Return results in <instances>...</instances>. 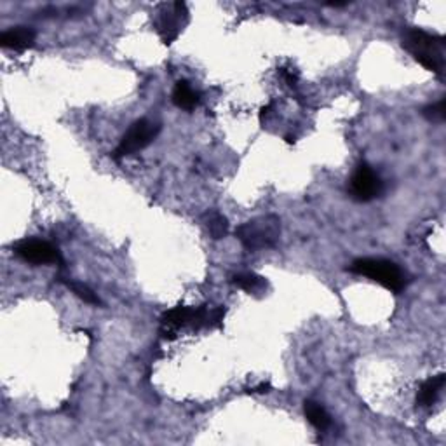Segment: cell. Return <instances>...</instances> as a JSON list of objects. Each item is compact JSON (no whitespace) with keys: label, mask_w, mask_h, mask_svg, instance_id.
I'll return each mask as SVG.
<instances>
[{"label":"cell","mask_w":446,"mask_h":446,"mask_svg":"<svg viewBox=\"0 0 446 446\" xmlns=\"http://www.w3.org/2000/svg\"><path fill=\"white\" fill-rule=\"evenodd\" d=\"M403 46L415 56L418 63L429 72L443 75L445 70V37L430 35L423 30L411 28L404 35Z\"/></svg>","instance_id":"6da1fadb"},{"label":"cell","mask_w":446,"mask_h":446,"mask_svg":"<svg viewBox=\"0 0 446 446\" xmlns=\"http://www.w3.org/2000/svg\"><path fill=\"white\" fill-rule=\"evenodd\" d=\"M235 235L248 251L274 248L281 237V220L274 215L250 220V222L239 225Z\"/></svg>","instance_id":"7a4b0ae2"},{"label":"cell","mask_w":446,"mask_h":446,"mask_svg":"<svg viewBox=\"0 0 446 446\" xmlns=\"http://www.w3.org/2000/svg\"><path fill=\"white\" fill-rule=\"evenodd\" d=\"M351 272L365 276L375 283L382 284L392 293H401L406 286V277L394 262L384 258H359L351 265Z\"/></svg>","instance_id":"3957f363"},{"label":"cell","mask_w":446,"mask_h":446,"mask_svg":"<svg viewBox=\"0 0 446 446\" xmlns=\"http://www.w3.org/2000/svg\"><path fill=\"white\" fill-rule=\"evenodd\" d=\"M159 131V124H153V122L147 121V119H140V121H136L129 129H127V133L122 136L121 143H119L117 148L114 150L112 157H114L115 160H119L122 159V157L134 155V153H138L140 150L148 147V145L155 140Z\"/></svg>","instance_id":"277c9868"},{"label":"cell","mask_w":446,"mask_h":446,"mask_svg":"<svg viewBox=\"0 0 446 446\" xmlns=\"http://www.w3.org/2000/svg\"><path fill=\"white\" fill-rule=\"evenodd\" d=\"M189 21V11L183 2H176L171 7H166L157 18V32L164 44H173L182 33L183 26Z\"/></svg>","instance_id":"5b68a950"},{"label":"cell","mask_w":446,"mask_h":446,"mask_svg":"<svg viewBox=\"0 0 446 446\" xmlns=\"http://www.w3.org/2000/svg\"><path fill=\"white\" fill-rule=\"evenodd\" d=\"M14 253L25 262L33 265H47V264H61L59 251L54 246L40 239H25L13 246Z\"/></svg>","instance_id":"8992f818"},{"label":"cell","mask_w":446,"mask_h":446,"mask_svg":"<svg viewBox=\"0 0 446 446\" xmlns=\"http://www.w3.org/2000/svg\"><path fill=\"white\" fill-rule=\"evenodd\" d=\"M380 192H382L380 176L375 173L373 168L368 166L366 163L359 164L351 178L352 197L359 202H368L377 196H380Z\"/></svg>","instance_id":"52a82bcc"},{"label":"cell","mask_w":446,"mask_h":446,"mask_svg":"<svg viewBox=\"0 0 446 446\" xmlns=\"http://www.w3.org/2000/svg\"><path fill=\"white\" fill-rule=\"evenodd\" d=\"M194 317H196V307L178 305L175 309L168 310L163 317H160V335L166 340H173L178 335V331L185 326L194 324Z\"/></svg>","instance_id":"ba28073f"},{"label":"cell","mask_w":446,"mask_h":446,"mask_svg":"<svg viewBox=\"0 0 446 446\" xmlns=\"http://www.w3.org/2000/svg\"><path fill=\"white\" fill-rule=\"evenodd\" d=\"M35 42V32L30 26H13L0 35V46L11 51H25Z\"/></svg>","instance_id":"9c48e42d"},{"label":"cell","mask_w":446,"mask_h":446,"mask_svg":"<svg viewBox=\"0 0 446 446\" xmlns=\"http://www.w3.org/2000/svg\"><path fill=\"white\" fill-rule=\"evenodd\" d=\"M445 382H446L445 373H440V375H436V377H433V378H429V380L423 382L421 391H418L417 403L423 408L433 406V404L438 401V397H440L441 391H443Z\"/></svg>","instance_id":"30bf717a"},{"label":"cell","mask_w":446,"mask_h":446,"mask_svg":"<svg viewBox=\"0 0 446 446\" xmlns=\"http://www.w3.org/2000/svg\"><path fill=\"white\" fill-rule=\"evenodd\" d=\"M173 103L178 108H182V110H194L199 103V93L189 82H176L173 91Z\"/></svg>","instance_id":"8fae6325"},{"label":"cell","mask_w":446,"mask_h":446,"mask_svg":"<svg viewBox=\"0 0 446 446\" xmlns=\"http://www.w3.org/2000/svg\"><path fill=\"white\" fill-rule=\"evenodd\" d=\"M202 223H204V227L208 228L209 235H211L213 239H216V241H218V239L227 237L228 222L220 211H215V209L206 211L204 216H202Z\"/></svg>","instance_id":"7c38bea8"},{"label":"cell","mask_w":446,"mask_h":446,"mask_svg":"<svg viewBox=\"0 0 446 446\" xmlns=\"http://www.w3.org/2000/svg\"><path fill=\"white\" fill-rule=\"evenodd\" d=\"M232 283L248 293H264L267 281L254 272H237L232 276Z\"/></svg>","instance_id":"4fadbf2b"},{"label":"cell","mask_w":446,"mask_h":446,"mask_svg":"<svg viewBox=\"0 0 446 446\" xmlns=\"http://www.w3.org/2000/svg\"><path fill=\"white\" fill-rule=\"evenodd\" d=\"M303 411H305L307 421L312 423L317 430L328 429L329 423H331L328 411H326L319 403H316V401H305V403H303Z\"/></svg>","instance_id":"5bb4252c"},{"label":"cell","mask_w":446,"mask_h":446,"mask_svg":"<svg viewBox=\"0 0 446 446\" xmlns=\"http://www.w3.org/2000/svg\"><path fill=\"white\" fill-rule=\"evenodd\" d=\"M63 283L66 284V288H69L70 291H72V293H75L77 295L78 298L82 300V302H86V303H89V305H100V298H98V295L95 293V291L91 290V288L89 286H86V284H82V283H78V281H63Z\"/></svg>","instance_id":"9a60e30c"},{"label":"cell","mask_w":446,"mask_h":446,"mask_svg":"<svg viewBox=\"0 0 446 446\" xmlns=\"http://www.w3.org/2000/svg\"><path fill=\"white\" fill-rule=\"evenodd\" d=\"M423 115H426V119H429V121H433V122L445 121V117H446V100L441 98L440 101H438V103L427 105V107L423 108Z\"/></svg>","instance_id":"2e32d148"},{"label":"cell","mask_w":446,"mask_h":446,"mask_svg":"<svg viewBox=\"0 0 446 446\" xmlns=\"http://www.w3.org/2000/svg\"><path fill=\"white\" fill-rule=\"evenodd\" d=\"M225 307H215V309H208V317H206V328H220L225 319Z\"/></svg>","instance_id":"e0dca14e"},{"label":"cell","mask_w":446,"mask_h":446,"mask_svg":"<svg viewBox=\"0 0 446 446\" xmlns=\"http://www.w3.org/2000/svg\"><path fill=\"white\" fill-rule=\"evenodd\" d=\"M279 74H281V77L284 78V82H286V84L290 86V88H295V86H297L298 74L295 72L293 69H281Z\"/></svg>","instance_id":"ac0fdd59"},{"label":"cell","mask_w":446,"mask_h":446,"mask_svg":"<svg viewBox=\"0 0 446 446\" xmlns=\"http://www.w3.org/2000/svg\"><path fill=\"white\" fill-rule=\"evenodd\" d=\"M271 391V384H267V382H262L260 385H257V387L250 389V392H254V394H264V392H269Z\"/></svg>","instance_id":"d6986e66"}]
</instances>
